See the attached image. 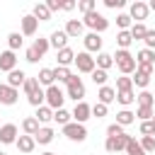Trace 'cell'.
<instances>
[{
  "label": "cell",
  "instance_id": "6da1fadb",
  "mask_svg": "<svg viewBox=\"0 0 155 155\" xmlns=\"http://www.w3.org/2000/svg\"><path fill=\"white\" fill-rule=\"evenodd\" d=\"M114 63H116V68L121 70V75H131V73H136V56H131V51H124V48H119L116 53H114Z\"/></svg>",
  "mask_w": 155,
  "mask_h": 155
},
{
  "label": "cell",
  "instance_id": "7a4b0ae2",
  "mask_svg": "<svg viewBox=\"0 0 155 155\" xmlns=\"http://www.w3.org/2000/svg\"><path fill=\"white\" fill-rule=\"evenodd\" d=\"M82 24H85V27H90L94 34H102V31H107V29H109V19H107L104 15H99L97 10H94V12H90V15H85V17H82Z\"/></svg>",
  "mask_w": 155,
  "mask_h": 155
},
{
  "label": "cell",
  "instance_id": "3957f363",
  "mask_svg": "<svg viewBox=\"0 0 155 155\" xmlns=\"http://www.w3.org/2000/svg\"><path fill=\"white\" fill-rule=\"evenodd\" d=\"M61 131H63V136H65L68 140H73V143H82V140L87 138V128H85V124H75V121H70V124L63 126Z\"/></svg>",
  "mask_w": 155,
  "mask_h": 155
},
{
  "label": "cell",
  "instance_id": "277c9868",
  "mask_svg": "<svg viewBox=\"0 0 155 155\" xmlns=\"http://www.w3.org/2000/svg\"><path fill=\"white\" fill-rule=\"evenodd\" d=\"M65 97H70V99H75V104L78 102H85L82 97H85V85H82V80L73 73V78H70V82L65 85Z\"/></svg>",
  "mask_w": 155,
  "mask_h": 155
},
{
  "label": "cell",
  "instance_id": "5b68a950",
  "mask_svg": "<svg viewBox=\"0 0 155 155\" xmlns=\"http://www.w3.org/2000/svg\"><path fill=\"white\" fill-rule=\"evenodd\" d=\"M63 102H65V92L58 85L46 87V107H51L56 111V109H63Z\"/></svg>",
  "mask_w": 155,
  "mask_h": 155
},
{
  "label": "cell",
  "instance_id": "8992f818",
  "mask_svg": "<svg viewBox=\"0 0 155 155\" xmlns=\"http://www.w3.org/2000/svg\"><path fill=\"white\" fill-rule=\"evenodd\" d=\"M75 68H78V73H87V75H92V70L97 68V63H94L92 53L80 51V53H75Z\"/></svg>",
  "mask_w": 155,
  "mask_h": 155
},
{
  "label": "cell",
  "instance_id": "52a82bcc",
  "mask_svg": "<svg viewBox=\"0 0 155 155\" xmlns=\"http://www.w3.org/2000/svg\"><path fill=\"white\" fill-rule=\"evenodd\" d=\"M128 140H131V136H128V133L116 136V138H109V136H107V140H104V150H107V153H111V155H116V153L126 150Z\"/></svg>",
  "mask_w": 155,
  "mask_h": 155
},
{
  "label": "cell",
  "instance_id": "ba28073f",
  "mask_svg": "<svg viewBox=\"0 0 155 155\" xmlns=\"http://www.w3.org/2000/svg\"><path fill=\"white\" fill-rule=\"evenodd\" d=\"M17 138H19V131H17L15 124H2L0 126V143L2 145H12V143H17Z\"/></svg>",
  "mask_w": 155,
  "mask_h": 155
},
{
  "label": "cell",
  "instance_id": "9c48e42d",
  "mask_svg": "<svg viewBox=\"0 0 155 155\" xmlns=\"http://www.w3.org/2000/svg\"><path fill=\"white\" fill-rule=\"evenodd\" d=\"M17 99H19V92L15 87H10L7 82H0V104L12 107V104H17Z\"/></svg>",
  "mask_w": 155,
  "mask_h": 155
},
{
  "label": "cell",
  "instance_id": "30bf717a",
  "mask_svg": "<svg viewBox=\"0 0 155 155\" xmlns=\"http://www.w3.org/2000/svg\"><path fill=\"white\" fill-rule=\"evenodd\" d=\"M148 12H150V7H148V2H143V0H136V2H131V7H128L131 19H136V22L148 19Z\"/></svg>",
  "mask_w": 155,
  "mask_h": 155
},
{
  "label": "cell",
  "instance_id": "8fae6325",
  "mask_svg": "<svg viewBox=\"0 0 155 155\" xmlns=\"http://www.w3.org/2000/svg\"><path fill=\"white\" fill-rule=\"evenodd\" d=\"M82 44H85V51L87 53H102V36L99 34H94V31L85 34L82 36Z\"/></svg>",
  "mask_w": 155,
  "mask_h": 155
},
{
  "label": "cell",
  "instance_id": "7c38bea8",
  "mask_svg": "<svg viewBox=\"0 0 155 155\" xmlns=\"http://www.w3.org/2000/svg\"><path fill=\"white\" fill-rule=\"evenodd\" d=\"M90 116H92V107H90L87 102H78L75 109H73V121H75V124H85Z\"/></svg>",
  "mask_w": 155,
  "mask_h": 155
},
{
  "label": "cell",
  "instance_id": "4fadbf2b",
  "mask_svg": "<svg viewBox=\"0 0 155 155\" xmlns=\"http://www.w3.org/2000/svg\"><path fill=\"white\" fill-rule=\"evenodd\" d=\"M19 24H22V36H34L36 29H39V19L34 15H24L19 19Z\"/></svg>",
  "mask_w": 155,
  "mask_h": 155
},
{
  "label": "cell",
  "instance_id": "5bb4252c",
  "mask_svg": "<svg viewBox=\"0 0 155 155\" xmlns=\"http://www.w3.org/2000/svg\"><path fill=\"white\" fill-rule=\"evenodd\" d=\"M56 61H58L61 68H70V65H75V51L70 46H65V48L56 51Z\"/></svg>",
  "mask_w": 155,
  "mask_h": 155
},
{
  "label": "cell",
  "instance_id": "9a60e30c",
  "mask_svg": "<svg viewBox=\"0 0 155 155\" xmlns=\"http://www.w3.org/2000/svg\"><path fill=\"white\" fill-rule=\"evenodd\" d=\"M15 68H17V56H15V51H10V48L2 51V53H0V70H2V73H12Z\"/></svg>",
  "mask_w": 155,
  "mask_h": 155
},
{
  "label": "cell",
  "instance_id": "2e32d148",
  "mask_svg": "<svg viewBox=\"0 0 155 155\" xmlns=\"http://www.w3.org/2000/svg\"><path fill=\"white\" fill-rule=\"evenodd\" d=\"M114 99H116V87L104 85V87H99V90H97V102H99V104H107V107H109Z\"/></svg>",
  "mask_w": 155,
  "mask_h": 155
},
{
  "label": "cell",
  "instance_id": "e0dca14e",
  "mask_svg": "<svg viewBox=\"0 0 155 155\" xmlns=\"http://www.w3.org/2000/svg\"><path fill=\"white\" fill-rule=\"evenodd\" d=\"M82 31H85L82 19H68V22H65V34H68V39H78V36H82Z\"/></svg>",
  "mask_w": 155,
  "mask_h": 155
},
{
  "label": "cell",
  "instance_id": "ac0fdd59",
  "mask_svg": "<svg viewBox=\"0 0 155 155\" xmlns=\"http://www.w3.org/2000/svg\"><path fill=\"white\" fill-rule=\"evenodd\" d=\"M15 145H17V150H19V153L29 155V153H34L36 140H34V136H27V133H24V136H19V138H17V143H15Z\"/></svg>",
  "mask_w": 155,
  "mask_h": 155
},
{
  "label": "cell",
  "instance_id": "d6986e66",
  "mask_svg": "<svg viewBox=\"0 0 155 155\" xmlns=\"http://www.w3.org/2000/svg\"><path fill=\"white\" fill-rule=\"evenodd\" d=\"M48 41H51V46H53L56 51L65 48V46H68V34H65V29H56V31L48 36Z\"/></svg>",
  "mask_w": 155,
  "mask_h": 155
},
{
  "label": "cell",
  "instance_id": "ffe728a7",
  "mask_svg": "<svg viewBox=\"0 0 155 155\" xmlns=\"http://www.w3.org/2000/svg\"><path fill=\"white\" fill-rule=\"evenodd\" d=\"M24 82H27V73H24V70L15 68L12 73H7V85H10V87H15V90H17V87H19V85H24Z\"/></svg>",
  "mask_w": 155,
  "mask_h": 155
},
{
  "label": "cell",
  "instance_id": "44dd1931",
  "mask_svg": "<svg viewBox=\"0 0 155 155\" xmlns=\"http://www.w3.org/2000/svg\"><path fill=\"white\" fill-rule=\"evenodd\" d=\"M53 136H56V131H53L51 126H41V128H39V133L34 136V140H36L39 145H48V143L53 140Z\"/></svg>",
  "mask_w": 155,
  "mask_h": 155
},
{
  "label": "cell",
  "instance_id": "7402d4cb",
  "mask_svg": "<svg viewBox=\"0 0 155 155\" xmlns=\"http://www.w3.org/2000/svg\"><path fill=\"white\" fill-rule=\"evenodd\" d=\"M36 80H39V85L44 87H51V85H56V75H53V68H41L39 70V75H36Z\"/></svg>",
  "mask_w": 155,
  "mask_h": 155
},
{
  "label": "cell",
  "instance_id": "603a6c76",
  "mask_svg": "<svg viewBox=\"0 0 155 155\" xmlns=\"http://www.w3.org/2000/svg\"><path fill=\"white\" fill-rule=\"evenodd\" d=\"M39 128H41V124L36 121V116H27V119L22 121V131H24L27 136H36Z\"/></svg>",
  "mask_w": 155,
  "mask_h": 155
},
{
  "label": "cell",
  "instance_id": "cb8c5ba5",
  "mask_svg": "<svg viewBox=\"0 0 155 155\" xmlns=\"http://www.w3.org/2000/svg\"><path fill=\"white\" fill-rule=\"evenodd\" d=\"M31 15H34L39 22H48V19H51V10L46 7V2H36L34 10H31Z\"/></svg>",
  "mask_w": 155,
  "mask_h": 155
},
{
  "label": "cell",
  "instance_id": "d4e9b609",
  "mask_svg": "<svg viewBox=\"0 0 155 155\" xmlns=\"http://www.w3.org/2000/svg\"><path fill=\"white\" fill-rule=\"evenodd\" d=\"M94 63H97V68H99V70H109V68L114 65V56H111V53H107V51H102V53H97Z\"/></svg>",
  "mask_w": 155,
  "mask_h": 155
},
{
  "label": "cell",
  "instance_id": "484cf974",
  "mask_svg": "<svg viewBox=\"0 0 155 155\" xmlns=\"http://www.w3.org/2000/svg\"><path fill=\"white\" fill-rule=\"evenodd\" d=\"M27 102H29L31 107H36V109H39V107H44V104H46V90H44V87H39L36 92H31V94L27 97Z\"/></svg>",
  "mask_w": 155,
  "mask_h": 155
},
{
  "label": "cell",
  "instance_id": "4316f807",
  "mask_svg": "<svg viewBox=\"0 0 155 155\" xmlns=\"http://www.w3.org/2000/svg\"><path fill=\"white\" fill-rule=\"evenodd\" d=\"M53 121L63 128V126H68V124L73 121V111H68V109H56V111H53Z\"/></svg>",
  "mask_w": 155,
  "mask_h": 155
},
{
  "label": "cell",
  "instance_id": "83f0119b",
  "mask_svg": "<svg viewBox=\"0 0 155 155\" xmlns=\"http://www.w3.org/2000/svg\"><path fill=\"white\" fill-rule=\"evenodd\" d=\"M22 44H24V36H22V31H10V34H7V48H10V51H17V48H22Z\"/></svg>",
  "mask_w": 155,
  "mask_h": 155
},
{
  "label": "cell",
  "instance_id": "f1b7e54d",
  "mask_svg": "<svg viewBox=\"0 0 155 155\" xmlns=\"http://www.w3.org/2000/svg\"><path fill=\"white\" fill-rule=\"evenodd\" d=\"M128 31H131L133 41H143V39H145V34H148V27H145L143 22H133V27H131Z\"/></svg>",
  "mask_w": 155,
  "mask_h": 155
},
{
  "label": "cell",
  "instance_id": "f546056e",
  "mask_svg": "<svg viewBox=\"0 0 155 155\" xmlns=\"http://www.w3.org/2000/svg\"><path fill=\"white\" fill-rule=\"evenodd\" d=\"M34 116H36V121H39V124H48V121H53V109L44 104V107H39V109H36V114H34Z\"/></svg>",
  "mask_w": 155,
  "mask_h": 155
},
{
  "label": "cell",
  "instance_id": "4dcf8cb0",
  "mask_svg": "<svg viewBox=\"0 0 155 155\" xmlns=\"http://www.w3.org/2000/svg\"><path fill=\"white\" fill-rule=\"evenodd\" d=\"M136 63H150V65H155V51L140 48V51L136 53Z\"/></svg>",
  "mask_w": 155,
  "mask_h": 155
},
{
  "label": "cell",
  "instance_id": "1f68e13d",
  "mask_svg": "<svg viewBox=\"0 0 155 155\" xmlns=\"http://www.w3.org/2000/svg\"><path fill=\"white\" fill-rule=\"evenodd\" d=\"M133 121H136V114L128 111V109H121V111L116 114V124H119V126H131Z\"/></svg>",
  "mask_w": 155,
  "mask_h": 155
},
{
  "label": "cell",
  "instance_id": "d6a6232c",
  "mask_svg": "<svg viewBox=\"0 0 155 155\" xmlns=\"http://www.w3.org/2000/svg\"><path fill=\"white\" fill-rule=\"evenodd\" d=\"M116 27H119V31H128V29L133 27V19H131V15H128V12H121V15L116 17Z\"/></svg>",
  "mask_w": 155,
  "mask_h": 155
},
{
  "label": "cell",
  "instance_id": "836d02e7",
  "mask_svg": "<svg viewBox=\"0 0 155 155\" xmlns=\"http://www.w3.org/2000/svg\"><path fill=\"white\" fill-rule=\"evenodd\" d=\"M133 44V36H131V31H119L116 34V46L119 48H124V51H128V46Z\"/></svg>",
  "mask_w": 155,
  "mask_h": 155
},
{
  "label": "cell",
  "instance_id": "e575fe53",
  "mask_svg": "<svg viewBox=\"0 0 155 155\" xmlns=\"http://www.w3.org/2000/svg\"><path fill=\"white\" fill-rule=\"evenodd\" d=\"M31 48H34V51H36V53H39V56L44 58V53H46V51L51 48V41H48V39H44V36H39V39H34Z\"/></svg>",
  "mask_w": 155,
  "mask_h": 155
},
{
  "label": "cell",
  "instance_id": "d590c367",
  "mask_svg": "<svg viewBox=\"0 0 155 155\" xmlns=\"http://www.w3.org/2000/svg\"><path fill=\"white\" fill-rule=\"evenodd\" d=\"M53 75H56L58 82H65V85H68L70 78H73V70H70V68H61V65H56V68H53Z\"/></svg>",
  "mask_w": 155,
  "mask_h": 155
},
{
  "label": "cell",
  "instance_id": "8d00e7d4",
  "mask_svg": "<svg viewBox=\"0 0 155 155\" xmlns=\"http://www.w3.org/2000/svg\"><path fill=\"white\" fill-rule=\"evenodd\" d=\"M116 102L124 104V107H131L136 102V92L133 90H126V92H116Z\"/></svg>",
  "mask_w": 155,
  "mask_h": 155
},
{
  "label": "cell",
  "instance_id": "74e56055",
  "mask_svg": "<svg viewBox=\"0 0 155 155\" xmlns=\"http://www.w3.org/2000/svg\"><path fill=\"white\" fill-rule=\"evenodd\" d=\"M136 102H138V107H153L155 104V94L148 92V90H143L140 94H136Z\"/></svg>",
  "mask_w": 155,
  "mask_h": 155
},
{
  "label": "cell",
  "instance_id": "f35d334b",
  "mask_svg": "<svg viewBox=\"0 0 155 155\" xmlns=\"http://www.w3.org/2000/svg\"><path fill=\"white\" fill-rule=\"evenodd\" d=\"M107 80H109V73H107V70H99V68H94V70H92V82H94V85L104 87V85H107Z\"/></svg>",
  "mask_w": 155,
  "mask_h": 155
},
{
  "label": "cell",
  "instance_id": "ab89813d",
  "mask_svg": "<svg viewBox=\"0 0 155 155\" xmlns=\"http://www.w3.org/2000/svg\"><path fill=\"white\" fill-rule=\"evenodd\" d=\"M126 90H133V78H128V75L116 78V92H126Z\"/></svg>",
  "mask_w": 155,
  "mask_h": 155
},
{
  "label": "cell",
  "instance_id": "60d3db41",
  "mask_svg": "<svg viewBox=\"0 0 155 155\" xmlns=\"http://www.w3.org/2000/svg\"><path fill=\"white\" fill-rule=\"evenodd\" d=\"M126 153H128V155H145V150H143L140 140H136L133 136H131V140H128V145H126Z\"/></svg>",
  "mask_w": 155,
  "mask_h": 155
},
{
  "label": "cell",
  "instance_id": "b9f144b4",
  "mask_svg": "<svg viewBox=\"0 0 155 155\" xmlns=\"http://www.w3.org/2000/svg\"><path fill=\"white\" fill-rule=\"evenodd\" d=\"M155 116V109L153 107H138L136 109V119H140V121H150Z\"/></svg>",
  "mask_w": 155,
  "mask_h": 155
},
{
  "label": "cell",
  "instance_id": "7bdbcfd3",
  "mask_svg": "<svg viewBox=\"0 0 155 155\" xmlns=\"http://www.w3.org/2000/svg\"><path fill=\"white\" fill-rule=\"evenodd\" d=\"M78 10H80L82 15H90V12L97 10V0H80V2H78Z\"/></svg>",
  "mask_w": 155,
  "mask_h": 155
},
{
  "label": "cell",
  "instance_id": "ee69618b",
  "mask_svg": "<svg viewBox=\"0 0 155 155\" xmlns=\"http://www.w3.org/2000/svg\"><path fill=\"white\" fill-rule=\"evenodd\" d=\"M140 145H143L145 155L148 153H155V136H140Z\"/></svg>",
  "mask_w": 155,
  "mask_h": 155
},
{
  "label": "cell",
  "instance_id": "f6af8a7d",
  "mask_svg": "<svg viewBox=\"0 0 155 155\" xmlns=\"http://www.w3.org/2000/svg\"><path fill=\"white\" fill-rule=\"evenodd\" d=\"M22 87H24V94L29 97V94H31V92H36L41 85H39V80H36V78H27V82H24Z\"/></svg>",
  "mask_w": 155,
  "mask_h": 155
},
{
  "label": "cell",
  "instance_id": "bcb514c9",
  "mask_svg": "<svg viewBox=\"0 0 155 155\" xmlns=\"http://www.w3.org/2000/svg\"><path fill=\"white\" fill-rule=\"evenodd\" d=\"M148 82H150V78L136 70V75H133V85H136V87H140V90H145V87H148Z\"/></svg>",
  "mask_w": 155,
  "mask_h": 155
},
{
  "label": "cell",
  "instance_id": "7dc6e473",
  "mask_svg": "<svg viewBox=\"0 0 155 155\" xmlns=\"http://www.w3.org/2000/svg\"><path fill=\"white\" fill-rule=\"evenodd\" d=\"M124 133H126V131H124V126H119L116 121L107 126V136H109V138H116V136H124Z\"/></svg>",
  "mask_w": 155,
  "mask_h": 155
},
{
  "label": "cell",
  "instance_id": "c3c4849f",
  "mask_svg": "<svg viewBox=\"0 0 155 155\" xmlns=\"http://www.w3.org/2000/svg\"><path fill=\"white\" fill-rule=\"evenodd\" d=\"M140 136H155V121H140Z\"/></svg>",
  "mask_w": 155,
  "mask_h": 155
},
{
  "label": "cell",
  "instance_id": "681fc988",
  "mask_svg": "<svg viewBox=\"0 0 155 155\" xmlns=\"http://www.w3.org/2000/svg\"><path fill=\"white\" fill-rule=\"evenodd\" d=\"M107 111H109V109H107V104H99V102H97V104H92V116H94V119H104V116H107Z\"/></svg>",
  "mask_w": 155,
  "mask_h": 155
},
{
  "label": "cell",
  "instance_id": "f907efd6",
  "mask_svg": "<svg viewBox=\"0 0 155 155\" xmlns=\"http://www.w3.org/2000/svg\"><path fill=\"white\" fill-rule=\"evenodd\" d=\"M143 44H145V48H150V51H155V29H148V34H145V39H143Z\"/></svg>",
  "mask_w": 155,
  "mask_h": 155
},
{
  "label": "cell",
  "instance_id": "816d5d0a",
  "mask_svg": "<svg viewBox=\"0 0 155 155\" xmlns=\"http://www.w3.org/2000/svg\"><path fill=\"white\" fill-rule=\"evenodd\" d=\"M24 58H27V63H39V61H41V56H39V53H36L31 46L24 51Z\"/></svg>",
  "mask_w": 155,
  "mask_h": 155
},
{
  "label": "cell",
  "instance_id": "f5cc1de1",
  "mask_svg": "<svg viewBox=\"0 0 155 155\" xmlns=\"http://www.w3.org/2000/svg\"><path fill=\"white\" fill-rule=\"evenodd\" d=\"M136 70H138V73H143V75H148V78H150V75H153V73H155V65H150V63H138V65H136Z\"/></svg>",
  "mask_w": 155,
  "mask_h": 155
},
{
  "label": "cell",
  "instance_id": "db71d44e",
  "mask_svg": "<svg viewBox=\"0 0 155 155\" xmlns=\"http://www.w3.org/2000/svg\"><path fill=\"white\" fill-rule=\"evenodd\" d=\"M104 5H107L109 10H121V7L126 5V0H104Z\"/></svg>",
  "mask_w": 155,
  "mask_h": 155
},
{
  "label": "cell",
  "instance_id": "11a10c76",
  "mask_svg": "<svg viewBox=\"0 0 155 155\" xmlns=\"http://www.w3.org/2000/svg\"><path fill=\"white\" fill-rule=\"evenodd\" d=\"M46 7H48L51 12H58V10H63V2H61V0H46Z\"/></svg>",
  "mask_w": 155,
  "mask_h": 155
},
{
  "label": "cell",
  "instance_id": "9f6ffc18",
  "mask_svg": "<svg viewBox=\"0 0 155 155\" xmlns=\"http://www.w3.org/2000/svg\"><path fill=\"white\" fill-rule=\"evenodd\" d=\"M75 7H78V2H73V0L63 2V10H65V12H70V10H75Z\"/></svg>",
  "mask_w": 155,
  "mask_h": 155
},
{
  "label": "cell",
  "instance_id": "6f0895ef",
  "mask_svg": "<svg viewBox=\"0 0 155 155\" xmlns=\"http://www.w3.org/2000/svg\"><path fill=\"white\" fill-rule=\"evenodd\" d=\"M148 7H150V10L155 12V0H150V2H148Z\"/></svg>",
  "mask_w": 155,
  "mask_h": 155
},
{
  "label": "cell",
  "instance_id": "680465c9",
  "mask_svg": "<svg viewBox=\"0 0 155 155\" xmlns=\"http://www.w3.org/2000/svg\"><path fill=\"white\" fill-rule=\"evenodd\" d=\"M41 155H56V153H51V150H46V153H41Z\"/></svg>",
  "mask_w": 155,
  "mask_h": 155
},
{
  "label": "cell",
  "instance_id": "91938a15",
  "mask_svg": "<svg viewBox=\"0 0 155 155\" xmlns=\"http://www.w3.org/2000/svg\"><path fill=\"white\" fill-rule=\"evenodd\" d=\"M0 155H7V153H2V150H0Z\"/></svg>",
  "mask_w": 155,
  "mask_h": 155
},
{
  "label": "cell",
  "instance_id": "94428289",
  "mask_svg": "<svg viewBox=\"0 0 155 155\" xmlns=\"http://www.w3.org/2000/svg\"><path fill=\"white\" fill-rule=\"evenodd\" d=\"M153 121H155V116H153Z\"/></svg>",
  "mask_w": 155,
  "mask_h": 155
},
{
  "label": "cell",
  "instance_id": "6125c7cd",
  "mask_svg": "<svg viewBox=\"0 0 155 155\" xmlns=\"http://www.w3.org/2000/svg\"><path fill=\"white\" fill-rule=\"evenodd\" d=\"M153 94H155V92H153Z\"/></svg>",
  "mask_w": 155,
  "mask_h": 155
}]
</instances>
